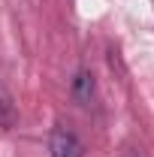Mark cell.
Segmentation results:
<instances>
[{"label": "cell", "instance_id": "obj_1", "mask_svg": "<svg viewBox=\"0 0 154 157\" xmlns=\"http://www.w3.org/2000/svg\"><path fill=\"white\" fill-rule=\"evenodd\" d=\"M48 154L52 157H85V145L70 127L58 124V127H52V136H48Z\"/></svg>", "mask_w": 154, "mask_h": 157}, {"label": "cell", "instance_id": "obj_2", "mask_svg": "<svg viewBox=\"0 0 154 157\" xmlns=\"http://www.w3.org/2000/svg\"><path fill=\"white\" fill-rule=\"evenodd\" d=\"M70 94H73V100L79 106H91V100H94V76H91V70H79L76 73L73 85H70Z\"/></svg>", "mask_w": 154, "mask_h": 157}, {"label": "cell", "instance_id": "obj_3", "mask_svg": "<svg viewBox=\"0 0 154 157\" xmlns=\"http://www.w3.org/2000/svg\"><path fill=\"white\" fill-rule=\"evenodd\" d=\"M18 124V109H15V100L6 91V85L0 82V130H12Z\"/></svg>", "mask_w": 154, "mask_h": 157}, {"label": "cell", "instance_id": "obj_4", "mask_svg": "<svg viewBox=\"0 0 154 157\" xmlns=\"http://www.w3.org/2000/svg\"><path fill=\"white\" fill-rule=\"evenodd\" d=\"M127 157H145V154H142L139 148H133V151H127Z\"/></svg>", "mask_w": 154, "mask_h": 157}]
</instances>
